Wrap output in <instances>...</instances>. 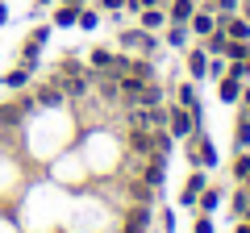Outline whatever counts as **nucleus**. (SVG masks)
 <instances>
[{
  "label": "nucleus",
  "instance_id": "a211bd4d",
  "mask_svg": "<svg viewBox=\"0 0 250 233\" xmlns=\"http://www.w3.org/2000/svg\"><path fill=\"white\" fill-rule=\"evenodd\" d=\"M129 142H134V150H142V154H146V150H154V137H146L142 129H134V137H129Z\"/></svg>",
  "mask_w": 250,
  "mask_h": 233
},
{
  "label": "nucleus",
  "instance_id": "72a5a7b5",
  "mask_svg": "<svg viewBox=\"0 0 250 233\" xmlns=\"http://www.w3.org/2000/svg\"><path fill=\"white\" fill-rule=\"evenodd\" d=\"M42 4H46V0H42Z\"/></svg>",
  "mask_w": 250,
  "mask_h": 233
},
{
  "label": "nucleus",
  "instance_id": "9b49d317",
  "mask_svg": "<svg viewBox=\"0 0 250 233\" xmlns=\"http://www.w3.org/2000/svg\"><path fill=\"white\" fill-rule=\"evenodd\" d=\"M125 233H146V204L129 213V221H125Z\"/></svg>",
  "mask_w": 250,
  "mask_h": 233
},
{
  "label": "nucleus",
  "instance_id": "c756f323",
  "mask_svg": "<svg viewBox=\"0 0 250 233\" xmlns=\"http://www.w3.org/2000/svg\"><path fill=\"white\" fill-rule=\"evenodd\" d=\"M242 100H246V108H250V88H246V92H242Z\"/></svg>",
  "mask_w": 250,
  "mask_h": 233
},
{
  "label": "nucleus",
  "instance_id": "ddd939ff",
  "mask_svg": "<svg viewBox=\"0 0 250 233\" xmlns=\"http://www.w3.org/2000/svg\"><path fill=\"white\" fill-rule=\"evenodd\" d=\"M75 21H80V9H75V4H62V9L54 13V25H75Z\"/></svg>",
  "mask_w": 250,
  "mask_h": 233
},
{
  "label": "nucleus",
  "instance_id": "1a4fd4ad",
  "mask_svg": "<svg viewBox=\"0 0 250 233\" xmlns=\"http://www.w3.org/2000/svg\"><path fill=\"white\" fill-rule=\"evenodd\" d=\"M92 67H96V71H113V67H117V54L100 46V50H92Z\"/></svg>",
  "mask_w": 250,
  "mask_h": 233
},
{
  "label": "nucleus",
  "instance_id": "473e14b6",
  "mask_svg": "<svg viewBox=\"0 0 250 233\" xmlns=\"http://www.w3.org/2000/svg\"><path fill=\"white\" fill-rule=\"evenodd\" d=\"M246 13H250V0H246Z\"/></svg>",
  "mask_w": 250,
  "mask_h": 233
},
{
  "label": "nucleus",
  "instance_id": "20e7f679",
  "mask_svg": "<svg viewBox=\"0 0 250 233\" xmlns=\"http://www.w3.org/2000/svg\"><path fill=\"white\" fill-rule=\"evenodd\" d=\"M205 192V175H188V183H184V192H179V204H196V196Z\"/></svg>",
  "mask_w": 250,
  "mask_h": 233
},
{
  "label": "nucleus",
  "instance_id": "2eb2a0df",
  "mask_svg": "<svg viewBox=\"0 0 250 233\" xmlns=\"http://www.w3.org/2000/svg\"><path fill=\"white\" fill-rule=\"evenodd\" d=\"M21 108H25V100H17V104H4V108H0V121H4V125H17Z\"/></svg>",
  "mask_w": 250,
  "mask_h": 233
},
{
  "label": "nucleus",
  "instance_id": "6ab92c4d",
  "mask_svg": "<svg viewBox=\"0 0 250 233\" xmlns=\"http://www.w3.org/2000/svg\"><path fill=\"white\" fill-rule=\"evenodd\" d=\"M75 25H80V29H96V25H100V17H96L92 9H80V21H75Z\"/></svg>",
  "mask_w": 250,
  "mask_h": 233
},
{
  "label": "nucleus",
  "instance_id": "f03ea898",
  "mask_svg": "<svg viewBox=\"0 0 250 233\" xmlns=\"http://www.w3.org/2000/svg\"><path fill=\"white\" fill-rule=\"evenodd\" d=\"M167 121H171V134H175V137H184V134H192V125H196V116L188 113L184 104H179V108H171V113H167Z\"/></svg>",
  "mask_w": 250,
  "mask_h": 233
},
{
  "label": "nucleus",
  "instance_id": "4be33fe9",
  "mask_svg": "<svg viewBox=\"0 0 250 233\" xmlns=\"http://www.w3.org/2000/svg\"><path fill=\"white\" fill-rule=\"evenodd\" d=\"M134 200L138 204H150V183H134Z\"/></svg>",
  "mask_w": 250,
  "mask_h": 233
},
{
  "label": "nucleus",
  "instance_id": "7ed1b4c3",
  "mask_svg": "<svg viewBox=\"0 0 250 233\" xmlns=\"http://www.w3.org/2000/svg\"><path fill=\"white\" fill-rule=\"evenodd\" d=\"M192 13H196V0H171L167 21H175V25H188V21H192Z\"/></svg>",
  "mask_w": 250,
  "mask_h": 233
},
{
  "label": "nucleus",
  "instance_id": "b1692460",
  "mask_svg": "<svg viewBox=\"0 0 250 233\" xmlns=\"http://www.w3.org/2000/svg\"><path fill=\"white\" fill-rule=\"evenodd\" d=\"M217 200H221L217 192H200V208H205V213H213V208H217Z\"/></svg>",
  "mask_w": 250,
  "mask_h": 233
},
{
  "label": "nucleus",
  "instance_id": "4468645a",
  "mask_svg": "<svg viewBox=\"0 0 250 233\" xmlns=\"http://www.w3.org/2000/svg\"><path fill=\"white\" fill-rule=\"evenodd\" d=\"M225 46H229V38H225L221 25H217L213 34H208V54H225Z\"/></svg>",
  "mask_w": 250,
  "mask_h": 233
},
{
  "label": "nucleus",
  "instance_id": "bb28decb",
  "mask_svg": "<svg viewBox=\"0 0 250 233\" xmlns=\"http://www.w3.org/2000/svg\"><path fill=\"white\" fill-rule=\"evenodd\" d=\"M196 233H213V221H208V216H200V221H196Z\"/></svg>",
  "mask_w": 250,
  "mask_h": 233
},
{
  "label": "nucleus",
  "instance_id": "412c9836",
  "mask_svg": "<svg viewBox=\"0 0 250 233\" xmlns=\"http://www.w3.org/2000/svg\"><path fill=\"white\" fill-rule=\"evenodd\" d=\"M238 146H242V150L250 146V116H242V121H238Z\"/></svg>",
  "mask_w": 250,
  "mask_h": 233
},
{
  "label": "nucleus",
  "instance_id": "c85d7f7f",
  "mask_svg": "<svg viewBox=\"0 0 250 233\" xmlns=\"http://www.w3.org/2000/svg\"><path fill=\"white\" fill-rule=\"evenodd\" d=\"M4 21H9V9H4V4H0V25H4Z\"/></svg>",
  "mask_w": 250,
  "mask_h": 233
},
{
  "label": "nucleus",
  "instance_id": "cd10ccee",
  "mask_svg": "<svg viewBox=\"0 0 250 233\" xmlns=\"http://www.w3.org/2000/svg\"><path fill=\"white\" fill-rule=\"evenodd\" d=\"M100 4H104V9H121L125 0H100Z\"/></svg>",
  "mask_w": 250,
  "mask_h": 233
},
{
  "label": "nucleus",
  "instance_id": "393cba45",
  "mask_svg": "<svg viewBox=\"0 0 250 233\" xmlns=\"http://www.w3.org/2000/svg\"><path fill=\"white\" fill-rule=\"evenodd\" d=\"M163 179V162H150V167H146V183H159Z\"/></svg>",
  "mask_w": 250,
  "mask_h": 233
},
{
  "label": "nucleus",
  "instance_id": "a878e982",
  "mask_svg": "<svg viewBox=\"0 0 250 233\" xmlns=\"http://www.w3.org/2000/svg\"><path fill=\"white\" fill-rule=\"evenodd\" d=\"M246 204H250V192H238V200H233V208H238V213H246Z\"/></svg>",
  "mask_w": 250,
  "mask_h": 233
},
{
  "label": "nucleus",
  "instance_id": "5701e85b",
  "mask_svg": "<svg viewBox=\"0 0 250 233\" xmlns=\"http://www.w3.org/2000/svg\"><path fill=\"white\" fill-rule=\"evenodd\" d=\"M233 175H238V179H246V175H250V154H242V158L233 162Z\"/></svg>",
  "mask_w": 250,
  "mask_h": 233
},
{
  "label": "nucleus",
  "instance_id": "2f4dec72",
  "mask_svg": "<svg viewBox=\"0 0 250 233\" xmlns=\"http://www.w3.org/2000/svg\"><path fill=\"white\" fill-rule=\"evenodd\" d=\"M246 188H250V175H246Z\"/></svg>",
  "mask_w": 250,
  "mask_h": 233
},
{
  "label": "nucleus",
  "instance_id": "39448f33",
  "mask_svg": "<svg viewBox=\"0 0 250 233\" xmlns=\"http://www.w3.org/2000/svg\"><path fill=\"white\" fill-rule=\"evenodd\" d=\"M167 25V13L159 9V4H154V9H142V29L146 34H154V29H163Z\"/></svg>",
  "mask_w": 250,
  "mask_h": 233
},
{
  "label": "nucleus",
  "instance_id": "0eeeda50",
  "mask_svg": "<svg viewBox=\"0 0 250 233\" xmlns=\"http://www.w3.org/2000/svg\"><path fill=\"white\" fill-rule=\"evenodd\" d=\"M188 71L196 75V79L208 75V50H192V54H188Z\"/></svg>",
  "mask_w": 250,
  "mask_h": 233
},
{
  "label": "nucleus",
  "instance_id": "7c9ffc66",
  "mask_svg": "<svg viewBox=\"0 0 250 233\" xmlns=\"http://www.w3.org/2000/svg\"><path fill=\"white\" fill-rule=\"evenodd\" d=\"M238 233H250V221H242V229H238Z\"/></svg>",
  "mask_w": 250,
  "mask_h": 233
},
{
  "label": "nucleus",
  "instance_id": "dca6fc26",
  "mask_svg": "<svg viewBox=\"0 0 250 233\" xmlns=\"http://www.w3.org/2000/svg\"><path fill=\"white\" fill-rule=\"evenodd\" d=\"M246 42H233V38H229V46H225V58H233V63H242V58H246Z\"/></svg>",
  "mask_w": 250,
  "mask_h": 233
},
{
  "label": "nucleus",
  "instance_id": "6e6552de",
  "mask_svg": "<svg viewBox=\"0 0 250 233\" xmlns=\"http://www.w3.org/2000/svg\"><path fill=\"white\" fill-rule=\"evenodd\" d=\"M217 96H221L225 104H233V100L242 96V88H238V79H233V75H225V79L217 83Z\"/></svg>",
  "mask_w": 250,
  "mask_h": 233
},
{
  "label": "nucleus",
  "instance_id": "f257e3e1",
  "mask_svg": "<svg viewBox=\"0 0 250 233\" xmlns=\"http://www.w3.org/2000/svg\"><path fill=\"white\" fill-rule=\"evenodd\" d=\"M217 25H221V34L233 38V42H246V38H250V21L246 17H233V13H229V17H217Z\"/></svg>",
  "mask_w": 250,
  "mask_h": 233
},
{
  "label": "nucleus",
  "instance_id": "423d86ee",
  "mask_svg": "<svg viewBox=\"0 0 250 233\" xmlns=\"http://www.w3.org/2000/svg\"><path fill=\"white\" fill-rule=\"evenodd\" d=\"M213 29H217V17H213V13H192V34L208 38Z\"/></svg>",
  "mask_w": 250,
  "mask_h": 233
},
{
  "label": "nucleus",
  "instance_id": "9d476101",
  "mask_svg": "<svg viewBox=\"0 0 250 233\" xmlns=\"http://www.w3.org/2000/svg\"><path fill=\"white\" fill-rule=\"evenodd\" d=\"M38 50H42V42H38V38H29V42L21 46V63H25L29 71H34V67H38Z\"/></svg>",
  "mask_w": 250,
  "mask_h": 233
},
{
  "label": "nucleus",
  "instance_id": "aec40b11",
  "mask_svg": "<svg viewBox=\"0 0 250 233\" xmlns=\"http://www.w3.org/2000/svg\"><path fill=\"white\" fill-rule=\"evenodd\" d=\"M4 83H9V88H25V83H29V67H21V71H13V75H9Z\"/></svg>",
  "mask_w": 250,
  "mask_h": 233
},
{
  "label": "nucleus",
  "instance_id": "f8f14e48",
  "mask_svg": "<svg viewBox=\"0 0 250 233\" xmlns=\"http://www.w3.org/2000/svg\"><path fill=\"white\" fill-rule=\"evenodd\" d=\"M38 100H42V104H59V100H62V88H59V79H50V83H46V88L38 92Z\"/></svg>",
  "mask_w": 250,
  "mask_h": 233
},
{
  "label": "nucleus",
  "instance_id": "f3484780",
  "mask_svg": "<svg viewBox=\"0 0 250 233\" xmlns=\"http://www.w3.org/2000/svg\"><path fill=\"white\" fill-rule=\"evenodd\" d=\"M167 42H171V46H184V42H188V25H175V21H171V29H167Z\"/></svg>",
  "mask_w": 250,
  "mask_h": 233
}]
</instances>
